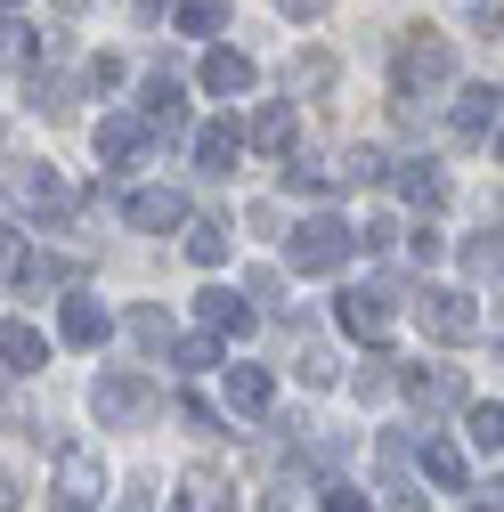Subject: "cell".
<instances>
[{
	"label": "cell",
	"instance_id": "obj_1",
	"mask_svg": "<svg viewBox=\"0 0 504 512\" xmlns=\"http://www.w3.org/2000/svg\"><path fill=\"white\" fill-rule=\"evenodd\" d=\"M350 261V228L342 220H301L293 236H285V269L293 277H334Z\"/></svg>",
	"mask_w": 504,
	"mask_h": 512
},
{
	"label": "cell",
	"instance_id": "obj_2",
	"mask_svg": "<svg viewBox=\"0 0 504 512\" xmlns=\"http://www.w3.org/2000/svg\"><path fill=\"white\" fill-rule=\"evenodd\" d=\"M415 326H423L431 342H472V334H480V301H472V293H448V285H431V293L415 301Z\"/></svg>",
	"mask_w": 504,
	"mask_h": 512
},
{
	"label": "cell",
	"instance_id": "obj_3",
	"mask_svg": "<svg viewBox=\"0 0 504 512\" xmlns=\"http://www.w3.org/2000/svg\"><path fill=\"white\" fill-rule=\"evenodd\" d=\"M448 74H456V49L439 41L431 25L399 33V90H431V82H448Z\"/></svg>",
	"mask_w": 504,
	"mask_h": 512
},
{
	"label": "cell",
	"instance_id": "obj_4",
	"mask_svg": "<svg viewBox=\"0 0 504 512\" xmlns=\"http://www.w3.org/2000/svg\"><path fill=\"white\" fill-rule=\"evenodd\" d=\"M90 407H98V423H139V415L155 407V382H147V374H98Z\"/></svg>",
	"mask_w": 504,
	"mask_h": 512
},
{
	"label": "cell",
	"instance_id": "obj_5",
	"mask_svg": "<svg viewBox=\"0 0 504 512\" xmlns=\"http://www.w3.org/2000/svg\"><path fill=\"white\" fill-rule=\"evenodd\" d=\"M57 496L82 504V512L106 496V464H98V447H57Z\"/></svg>",
	"mask_w": 504,
	"mask_h": 512
},
{
	"label": "cell",
	"instance_id": "obj_6",
	"mask_svg": "<svg viewBox=\"0 0 504 512\" xmlns=\"http://www.w3.org/2000/svg\"><path fill=\"white\" fill-rule=\"evenodd\" d=\"M139 155H147V122H139V114H98V163L131 171Z\"/></svg>",
	"mask_w": 504,
	"mask_h": 512
},
{
	"label": "cell",
	"instance_id": "obj_7",
	"mask_svg": "<svg viewBox=\"0 0 504 512\" xmlns=\"http://www.w3.org/2000/svg\"><path fill=\"white\" fill-rule=\"evenodd\" d=\"M334 317H342V334L383 342V326H391V293H342V301H334Z\"/></svg>",
	"mask_w": 504,
	"mask_h": 512
},
{
	"label": "cell",
	"instance_id": "obj_8",
	"mask_svg": "<svg viewBox=\"0 0 504 512\" xmlns=\"http://www.w3.org/2000/svg\"><path fill=\"white\" fill-rule=\"evenodd\" d=\"M17 196H25L33 212H49V220H57V212H74V187L57 179L49 163H25V171H17Z\"/></svg>",
	"mask_w": 504,
	"mask_h": 512
},
{
	"label": "cell",
	"instance_id": "obj_9",
	"mask_svg": "<svg viewBox=\"0 0 504 512\" xmlns=\"http://www.w3.org/2000/svg\"><path fill=\"white\" fill-rule=\"evenodd\" d=\"M106 326H114V317H106L90 293H66V317H57V334H66L74 350H98V342H106Z\"/></svg>",
	"mask_w": 504,
	"mask_h": 512
},
{
	"label": "cell",
	"instance_id": "obj_10",
	"mask_svg": "<svg viewBox=\"0 0 504 512\" xmlns=\"http://www.w3.org/2000/svg\"><path fill=\"white\" fill-rule=\"evenodd\" d=\"M252 82H261V74H252L244 49H212V57H204V90H212V98H244Z\"/></svg>",
	"mask_w": 504,
	"mask_h": 512
},
{
	"label": "cell",
	"instance_id": "obj_11",
	"mask_svg": "<svg viewBox=\"0 0 504 512\" xmlns=\"http://www.w3.org/2000/svg\"><path fill=\"white\" fill-rule=\"evenodd\" d=\"M139 122H147V131H163V139H179L187 131V98H179V82H147V106H139Z\"/></svg>",
	"mask_w": 504,
	"mask_h": 512
},
{
	"label": "cell",
	"instance_id": "obj_12",
	"mask_svg": "<svg viewBox=\"0 0 504 512\" xmlns=\"http://www.w3.org/2000/svg\"><path fill=\"white\" fill-rule=\"evenodd\" d=\"M179 220H187V204H179V187H139V196H131V228L163 236V228H179Z\"/></svg>",
	"mask_w": 504,
	"mask_h": 512
},
{
	"label": "cell",
	"instance_id": "obj_13",
	"mask_svg": "<svg viewBox=\"0 0 504 512\" xmlns=\"http://www.w3.org/2000/svg\"><path fill=\"white\" fill-rule=\"evenodd\" d=\"M236 155H244L236 122H204V131H196V163H204L212 179H228V171H236Z\"/></svg>",
	"mask_w": 504,
	"mask_h": 512
},
{
	"label": "cell",
	"instance_id": "obj_14",
	"mask_svg": "<svg viewBox=\"0 0 504 512\" xmlns=\"http://www.w3.org/2000/svg\"><path fill=\"white\" fill-rule=\"evenodd\" d=\"M0 366H9V374H41L49 366V342L33 326H0Z\"/></svg>",
	"mask_w": 504,
	"mask_h": 512
},
{
	"label": "cell",
	"instance_id": "obj_15",
	"mask_svg": "<svg viewBox=\"0 0 504 512\" xmlns=\"http://www.w3.org/2000/svg\"><path fill=\"white\" fill-rule=\"evenodd\" d=\"M456 131H464V139H488V131H496V82H472V90L456 98Z\"/></svg>",
	"mask_w": 504,
	"mask_h": 512
},
{
	"label": "cell",
	"instance_id": "obj_16",
	"mask_svg": "<svg viewBox=\"0 0 504 512\" xmlns=\"http://www.w3.org/2000/svg\"><path fill=\"white\" fill-rule=\"evenodd\" d=\"M277 399V382H269V366H228V407H244V415H261Z\"/></svg>",
	"mask_w": 504,
	"mask_h": 512
},
{
	"label": "cell",
	"instance_id": "obj_17",
	"mask_svg": "<svg viewBox=\"0 0 504 512\" xmlns=\"http://www.w3.org/2000/svg\"><path fill=\"white\" fill-rule=\"evenodd\" d=\"M399 196H407V204H439V196H448V171H439L431 155L399 163Z\"/></svg>",
	"mask_w": 504,
	"mask_h": 512
},
{
	"label": "cell",
	"instance_id": "obj_18",
	"mask_svg": "<svg viewBox=\"0 0 504 512\" xmlns=\"http://www.w3.org/2000/svg\"><path fill=\"white\" fill-rule=\"evenodd\" d=\"M204 326H212V334H252V309H244V293L212 285V293H204Z\"/></svg>",
	"mask_w": 504,
	"mask_h": 512
},
{
	"label": "cell",
	"instance_id": "obj_19",
	"mask_svg": "<svg viewBox=\"0 0 504 512\" xmlns=\"http://www.w3.org/2000/svg\"><path fill=\"white\" fill-rule=\"evenodd\" d=\"M252 147L261 155H293V106H261L252 114Z\"/></svg>",
	"mask_w": 504,
	"mask_h": 512
},
{
	"label": "cell",
	"instance_id": "obj_20",
	"mask_svg": "<svg viewBox=\"0 0 504 512\" xmlns=\"http://www.w3.org/2000/svg\"><path fill=\"white\" fill-rule=\"evenodd\" d=\"M220 496H228V480H220V472H187V480H179V496H171V512H220Z\"/></svg>",
	"mask_w": 504,
	"mask_h": 512
},
{
	"label": "cell",
	"instance_id": "obj_21",
	"mask_svg": "<svg viewBox=\"0 0 504 512\" xmlns=\"http://www.w3.org/2000/svg\"><path fill=\"white\" fill-rule=\"evenodd\" d=\"M187 261H196V269H220V261H228V220H196V228H187Z\"/></svg>",
	"mask_w": 504,
	"mask_h": 512
},
{
	"label": "cell",
	"instance_id": "obj_22",
	"mask_svg": "<svg viewBox=\"0 0 504 512\" xmlns=\"http://www.w3.org/2000/svg\"><path fill=\"white\" fill-rule=\"evenodd\" d=\"M407 391H415V407H456V399H464V382L439 366V374H407Z\"/></svg>",
	"mask_w": 504,
	"mask_h": 512
},
{
	"label": "cell",
	"instance_id": "obj_23",
	"mask_svg": "<svg viewBox=\"0 0 504 512\" xmlns=\"http://www.w3.org/2000/svg\"><path fill=\"white\" fill-rule=\"evenodd\" d=\"M423 472H431L439 488H464V456H456L448 439H423Z\"/></svg>",
	"mask_w": 504,
	"mask_h": 512
},
{
	"label": "cell",
	"instance_id": "obj_24",
	"mask_svg": "<svg viewBox=\"0 0 504 512\" xmlns=\"http://www.w3.org/2000/svg\"><path fill=\"white\" fill-rule=\"evenodd\" d=\"M464 431H472V447H480V456H496V439H504V415H496V399H488V407H472V423H464Z\"/></svg>",
	"mask_w": 504,
	"mask_h": 512
},
{
	"label": "cell",
	"instance_id": "obj_25",
	"mask_svg": "<svg viewBox=\"0 0 504 512\" xmlns=\"http://www.w3.org/2000/svg\"><path fill=\"white\" fill-rule=\"evenodd\" d=\"M220 0H187V9H179V33H220Z\"/></svg>",
	"mask_w": 504,
	"mask_h": 512
},
{
	"label": "cell",
	"instance_id": "obj_26",
	"mask_svg": "<svg viewBox=\"0 0 504 512\" xmlns=\"http://www.w3.org/2000/svg\"><path fill=\"white\" fill-rule=\"evenodd\" d=\"M171 358H179V366H187V374H204V366H212V358H220V342H212V334H187V342H179V350H171Z\"/></svg>",
	"mask_w": 504,
	"mask_h": 512
},
{
	"label": "cell",
	"instance_id": "obj_27",
	"mask_svg": "<svg viewBox=\"0 0 504 512\" xmlns=\"http://www.w3.org/2000/svg\"><path fill=\"white\" fill-rule=\"evenodd\" d=\"M285 187H301V196H326L334 171H318V163H285Z\"/></svg>",
	"mask_w": 504,
	"mask_h": 512
},
{
	"label": "cell",
	"instance_id": "obj_28",
	"mask_svg": "<svg viewBox=\"0 0 504 512\" xmlns=\"http://www.w3.org/2000/svg\"><path fill=\"white\" fill-rule=\"evenodd\" d=\"M383 366H391V358H383V350H374V358H366V366H358V399H383V391H391V374H383Z\"/></svg>",
	"mask_w": 504,
	"mask_h": 512
},
{
	"label": "cell",
	"instance_id": "obj_29",
	"mask_svg": "<svg viewBox=\"0 0 504 512\" xmlns=\"http://www.w3.org/2000/svg\"><path fill=\"white\" fill-rule=\"evenodd\" d=\"M301 382H309V391H326V382H334V350H301Z\"/></svg>",
	"mask_w": 504,
	"mask_h": 512
},
{
	"label": "cell",
	"instance_id": "obj_30",
	"mask_svg": "<svg viewBox=\"0 0 504 512\" xmlns=\"http://www.w3.org/2000/svg\"><path fill=\"white\" fill-rule=\"evenodd\" d=\"M131 334L155 350V342H171V317H163V309H139V317H131Z\"/></svg>",
	"mask_w": 504,
	"mask_h": 512
},
{
	"label": "cell",
	"instance_id": "obj_31",
	"mask_svg": "<svg viewBox=\"0 0 504 512\" xmlns=\"http://www.w3.org/2000/svg\"><path fill=\"white\" fill-rule=\"evenodd\" d=\"M342 179H391V163H383V147H358V155H350V171H342Z\"/></svg>",
	"mask_w": 504,
	"mask_h": 512
},
{
	"label": "cell",
	"instance_id": "obj_32",
	"mask_svg": "<svg viewBox=\"0 0 504 512\" xmlns=\"http://www.w3.org/2000/svg\"><path fill=\"white\" fill-rule=\"evenodd\" d=\"M464 269H472V277H488V285H496V236H480V244H464Z\"/></svg>",
	"mask_w": 504,
	"mask_h": 512
},
{
	"label": "cell",
	"instance_id": "obj_33",
	"mask_svg": "<svg viewBox=\"0 0 504 512\" xmlns=\"http://www.w3.org/2000/svg\"><path fill=\"white\" fill-rule=\"evenodd\" d=\"M407 252H415V261H439L448 244H439V228H415V236H407Z\"/></svg>",
	"mask_w": 504,
	"mask_h": 512
},
{
	"label": "cell",
	"instance_id": "obj_34",
	"mask_svg": "<svg viewBox=\"0 0 504 512\" xmlns=\"http://www.w3.org/2000/svg\"><path fill=\"white\" fill-rule=\"evenodd\" d=\"M326 512H374V504H366L358 488H334V496H326Z\"/></svg>",
	"mask_w": 504,
	"mask_h": 512
},
{
	"label": "cell",
	"instance_id": "obj_35",
	"mask_svg": "<svg viewBox=\"0 0 504 512\" xmlns=\"http://www.w3.org/2000/svg\"><path fill=\"white\" fill-rule=\"evenodd\" d=\"M277 9H285V17H326L334 0H277Z\"/></svg>",
	"mask_w": 504,
	"mask_h": 512
},
{
	"label": "cell",
	"instance_id": "obj_36",
	"mask_svg": "<svg viewBox=\"0 0 504 512\" xmlns=\"http://www.w3.org/2000/svg\"><path fill=\"white\" fill-rule=\"evenodd\" d=\"M114 512H147V496H122V504H114Z\"/></svg>",
	"mask_w": 504,
	"mask_h": 512
},
{
	"label": "cell",
	"instance_id": "obj_37",
	"mask_svg": "<svg viewBox=\"0 0 504 512\" xmlns=\"http://www.w3.org/2000/svg\"><path fill=\"white\" fill-rule=\"evenodd\" d=\"M261 512H293V504H285V496H269V504H261Z\"/></svg>",
	"mask_w": 504,
	"mask_h": 512
},
{
	"label": "cell",
	"instance_id": "obj_38",
	"mask_svg": "<svg viewBox=\"0 0 504 512\" xmlns=\"http://www.w3.org/2000/svg\"><path fill=\"white\" fill-rule=\"evenodd\" d=\"M0 9H9V0H0Z\"/></svg>",
	"mask_w": 504,
	"mask_h": 512
}]
</instances>
